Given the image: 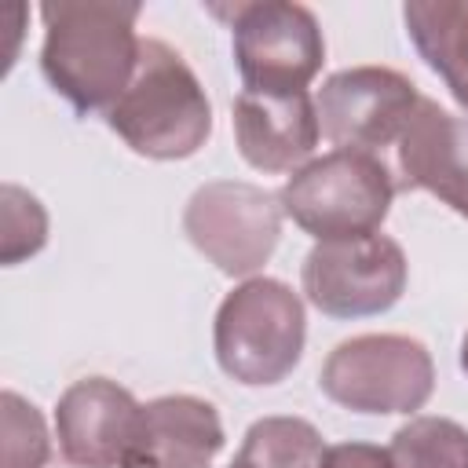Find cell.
<instances>
[{"instance_id": "4fadbf2b", "label": "cell", "mask_w": 468, "mask_h": 468, "mask_svg": "<svg viewBox=\"0 0 468 468\" xmlns=\"http://www.w3.org/2000/svg\"><path fill=\"white\" fill-rule=\"evenodd\" d=\"M223 450V424L212 402L165 395L143 406L132 468H208Z\"/></svg>"}, {"instance_id": "8992f818", "label": "cell", "mask_w": 468, "mask_h": 468, "mask_svg": "<svg viewBox=\"0 0 468 468\" xmlns=\"http://www.w3.org/2000/svg\"><path fill=\"white\" fill-rule=\"evenodd\" d=\"M325 399L355 413H413L431 399L428 347L399 333H366L336 344L318 373Z\"/></svg>"}, {"instance_id": "ac0fdd59", "label": "cell", "mask_w": 468, "mask_h": 468, "mask_svg": "<svg viewBox=\"0 0 468 468\" xmlns=\"http://www.w3.org/2000/svg\"><path fill=\"white\" fill-rule=\"evenodd\" d=\"M48 241V212L44 205L15 186V183H4L0 190V263L4 267H15L29 256H37Z\"/></svg>"}, {"instance_id": "7c38bea8", "label": "cell", "mask_w": 468, "mask_h": 468, "mask_svg": "<svg viewBox=\"0 0 468 468\" xmlns=\"http://www.w3.org/2000/svg\"><path fill=\"white\" fill-rule=\"evenodd\" d=\"M234 139L256 172H296L322 139L318 106L307 91H241L234 99Z\"/></svg>"}, {"instance_id": "2e32d148", "label": "cell", "mask_w": 468, "mask_h": 468, "mask_svg": "<svg viewBox=\"0 0 468 468\" xmlns=\"http://www.w3.org/2000/svg\"><path fill=\"white\" fill-rule=\"evenodd\" d=\"M395 468H468V431L450 417H413L391 435Z\"/></svg>"}, {"instance_id": "6da1fadb", "label": "cell", "mask_w": 468, "mask_h": 468, "mask_svg": "<svg viewBox=\"0 0 468 468\" xmlns=\"http://www.w3.org/2000/svg\"><path fill=\"white\" fill-rule=\"evenodd\" d=\"M139 4L121 0H58L44 4L40 69L48 84L77 110H110L128 88L139 44Z\"/></svg>"}, {"instance_id": "9c48e42d", "label": "cell", "mask_w": 468, "mask_h": 468, "mask_svg": "<svg viewBox=\"0 0 468 468\" xmlns=\"http://www.w3.org/2000/svg\"><path fill=\"white\" fill-rule=\"evenodd\" d=\"M417 84L391 66H351L318 91V128L336 150L377 154L395 146L420 106Z\"/></svg>"}, {"instance_id": "5bb4252c", "label": "cell", "mask_w": 468, "mask_h": 468, "mask_svg": "<svg viewBox=\"0 0 468 468\" xmlns=\"http://www.w3.org/2000/svg\"><path fill=\"white\" fill-rule=\"evenodd\" d=\"M402 18L417 55L442 77L453 102L468 113V4L413 0L402 7Z\"/></svg>"}, {"instance_id": "ba28073f", "label": "cell", "mask_w": 468, "mask_h": 468, "mask_svg": "<svg viewBox=\"0 0 468 468\" xmlns=\"http://www.w3.org/2000/svg\"><path fill=\"white\" fill-rule=\"evenodd\" d=\"M303 296L329 318H369L399 303L406 256L388 234L318 241L303 260Z\"/></svg>"}, {"instance_id": "7a4b0ae2", "label": "cell", "mask_w": 468, "mask_h": 468, "mask_svg": "<svg viewBox=\"0 0 468 468\" xmlns=\"http://www.w3.org/2000/svg\"><path fill=\"white\" fill-rule=\"evenodd\" d=\"M106 124L143 157L183 161L212 135V106L186 58L157 37H143L135 73L106 110Z\"/></svg>"}, {"instance_id": "d6986e66", "label": "cell", "mask_w": 468, "mask_h": 468, "mask_svg": "<svg viewBox=\"0 0 468 468\" xmlns=\"http://www.w3.org/2000/svg\"><path fill=\"white\" fill-rule=\"evenodd\" d=\"M322 468H395L391 453L373 442H336L325 446Z\"/></svg>"}, {"instance_id": "9a60e30c", "label": "cell", "mask_w": 468, "mask_h": 468, "mask_svg": "<svg viewBox=\"0 0 468 468\" xmlns=\"http://www.w3.org/2000/svg\"><path fill=\"white\" fill-rule=\"evenodd\" d=\"M325 442L303 417H263L256 420L238 450L241 468H322Z\"/></svg>"}, {"instance_id": "5b68a950", "label": "cell", "mask_w": 468, "mask_h": 468, "mask_svg": "<svg viewBox=\"0 0 468 468\" xmlns=\"http://www.w3.org/2000/svg\"><path fill=\"white\" fill-rule=\"evenodd\" d=\"M216 18L230 26L234 62L245 91H307L325 62L318 18L289 0L212 4Z\"/></svg>"}, {"instance_id": "30bf717a", "label": "cell", "mask_w": 468, "mask_h": 468, "mask_svg": "<svg viewBox=\"0 0 468 468\" xmlns=\"http://www.w3.org/2000/svg\"><path fill=\"white\" fill-rule=\"evenodd\" d=\"M143 406L106 377L69 384L55 406L58 453L69 468H132Z\"/></svg>"}, {"instance_id": "ffe728a7", "label": "cell", "mask_w": 468, "mask_h": 468, "mask_svg": "<svg viewBox=\"0 0 468 468\" xmlns=\"http://www.w3.org/2000/svg\"><path fill=\"white\" fill-rule=\"evenodd\" d=\"M461 369L468 373V333H464V340H461Z\"/></svg>"}, {"instance_id": "44dd1931", "label": "cell", "mask_w": 468, "mask_h": 468, "mask_svg": "<svg viewBox=\"0 0 468 468\" xmlns=\"http://www.w3.org/2000/svg\"><path fill=\"white\" fill-rule=\"evenodd\" d=\"M230 468H241V464H230Z\"/></svg>"}, {"instance_id": "52a82bcc", "label": "cell", "mask_w": 468, "mask_h": 468, "mask_svg": "<svg viewBox=\"0 0 468 468\" xmlns=\"http://www.w3.org/2000/svg\"><path fill=\"white\" fill-rule=\"evenodd\" d=\"M282 216L278 194L241 179H216L190 194L183 230L208 263L230 278H245L274 256Z\"/></svg>"}, {"instance_id": "277c9868", "label": "cell", "mask_w": 468, "mask_h": 468, "mask_svg": "<svg viewBox=\"0 0 468 468\" xmlns=\"http://www.w3.org/2000/svg\"><path fill=\"white\" fill-rule=\"evenodd\" d=\"M395 197V172L366 150H329L278 190L282 212L318 241L377 234Z\"/></svg>"}, {"instance_id": "8fae6325", "label": "cell", "mask_w": 468, "mask_h": 468, "mask_svg": "<svg viewBox=\"0 0 468 468\" xmlns=\"http://www.w3.org/2000/svg\"><path fill=\"white\" fill-rule=\"evenodd\" d=\"M395 190H428L468 219V121L420 99L395 143Z\"/></svg>"}, {"instance_id": "e0dca14e", "label": "cell", "mask_w": 468, "mask_h": 468, "mask_svg": "<svg viewBox=\"0 0 468 468\" xmlns=\"http://www.w3.org/2000/svg\"><path fill=\"white\" fill-rule=\"evenodd\" d=\"M0 468H44L51 457V439L40 410L18 391L0 395Z\"/></svg>"}, {"instance_id": "3957f363", "label": "cell", "mask_w": 468, "mask_h": 468, "mask_svg": "<svg viewBox=\"0 0 468 468\" xmlns=\"http://www.w3.org/2000/svg\"><path fill=\"white\" fill-rule=\"evenodd\" d=\"M303 303L278 278L241 282L223 296L212 325L219 369L249 388L285 380L303 355Z\"/></svg>"}]
</instances>
